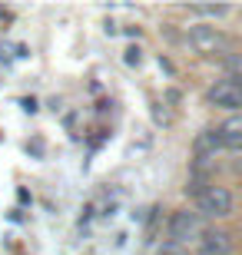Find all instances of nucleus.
<instances>
[{"mask_svg": "<svg viewBox=\"0 0 242 255\" xmlns=\"http://www.w3.org/2000/svg\"><path fill=\"white\" fill-rule=\"evenodd\" d=\"M206 106H216V110H229V113H242V83L239 80H216L209 90H206Z\"/></svg>", "mask_w": 242, "mask_h": 255, "instance_id": "obj_4", "label": "nucleus"}, {"mask_svg": "<svg viewBox=\"0 0 242 255\" xmlns=\"http://www.w3.org/2000/svg\"><path fill=\"white\" fill-rule=\"evenodd\" d=\"M153 255H189V249L176 246V242H159V246H156V252H153Z\"/></svg>", "mask_w": 242, "mask_h": 255, "instance_id": "obj_10", "label": "nucleus"}, {"mask_svg": "<svg viewBox=\"0 0 242 255\" xmlns=\"http://www.w3.org/2000/svg\"><path fill=\"white\" fill-rule=\"evenodd\" d=\"M186 13H199V17H226V13H233L229 7H213V3H193V7H186Z\"/></svg>", "mask_w": 242, "mask_h": 255, "instance_id": "obj_9", "label": "nucleus"}, {"mask_svg": "<svg viewBox=\"0 0 242 255\" xmlns=\"http://www.w3.org/2000/svg\"><path fill=\"white\" fill-rule=\"evenodd\" d=\"M196 212L206 219V222H216V219H229L236 212V196L229 192V186H219V182H209L199 196H196Z\"/></svg>", "mask_w": 242, "mask_h": 255, "instance_id": "obj_2", "label": "nucleus"}, {"mask_svg": "<svg viewBox=\"0 0 242 255\" xmlns=\"http://www.w3.org/2000/svg\"><path fill=\"white\" fill-rule=\"evenodd\" d=\"M223 152V142H219V136H216V126H209V129L203 132H196V139H193V156L196 162H209L216 159Z\"/></svg>", "mask_w": 242, "mask_h": 255, "instance_id": "obj_7", "label": "nucleus"}, {"mask_svg": "<svg viewBox=\"0 0 242 255\" xmlns=\"http://www.w3.org/2000/svg\"><path fill=\"white\" fill-rule=\"evenodd\" d=\"M203 232H206V219L196 212V206L173 209V216L166 222V242H176V246L186 249L189 242H199Z\"/></svg>", "mask_w": 242, "mask_h": 255, "instance_id": "obj_1", "label": "nucleus"}, {"mask_svg": "<svg viewBox=\"0 0 242 255\" xmlns=\"http://www.w3.org/2000/svg\"><path fill=\"white\" fill-rule=\"evenodd\" d=\"M126 63H140V50H130L126 53Z\"/></svg>", "mask_w": 242, "mask_h": 255, "instance_id": "obj_11", "label": "nucleus"}, {"mask_svg": "<svg viewBox=\"0 0 242 255\" xmlns=\"http://www.w3.org/2000/svg\"><path fill=\"white\" fill-rule=\"evenodd\" d=\"M216 136L223 142V152H242V113H229L216 126Z\"/></svg>", "mask_w": 242, "mask_h": 255, "instance_id": "obj_6", "label": "nucleus"}, {"mask_svg": "<svg viewBox=\"0 0 242 255\" xmlns=\"http://www.w3.org/2000/svg\"><path fill=\"white\" fill-rule=\"evenodd\" d=\"M233 249H236V239H233V232H226V229H209L206 226V232H203V239L196 242V252L199 255H233Z\"/></svg>", "mask_w": 242, "mask_h": 255, "instance_id": "obj_5", "label": "nucleus"}, {"mask_svg": "<svg viewBox=\"0 0 242 255\" xmlns=\"http://www.w3.org/2000/svg\"><path fill=\"white\" fill-rule=\"evenodd\" d=\"M219 63H223V76H229V80H239V83H242V50L226 53Z\"/></svg>", "mask_w": 242, "mask_h": 255, "instance_id": "obj_8", "label": "nucleus"}, {"mask_svg": "<svg viewBox=\"0 0 242 255\" xmlns=\"http://www.w3.org/2000/svg\"><path fill=\"white\" fill-rule=\"evenodd\" d=\"M183 43H186L193 53H199V57H216V53H229V40H226V33L216 23H193V27H186V33H183Z\"/></svg>", "mask_w": 242, "mask_h": 255, "instance_id": "obj_3", "label": "nucleus"}]
</instances>
